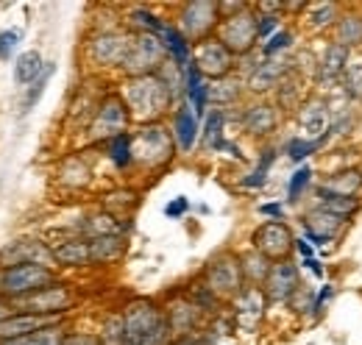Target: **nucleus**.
I'll use <instances>...</instances> for the list:
<instances>
[{
  "label": "nucleus",
  "instance_id": "nucleus-1",
  "mask_svg": "<svg viewBox=\"0 0 362 345\" xmlns=\"http://www.w3.org/2000/svg\"><path fill=\"white\" fill-rule=\"evenodd\" d=\"M170 320L151 301L129 303L123 315V343L120 345H168Z\"/></svg>",
  "mask_w": 362,
  "mask_h": 345
},
{
  "label": "nucleus",
  "instance_id": "nucleus-2",
  "mask_svg": "<svg viewBox=\"0 0 362 345\" xmlns=\"http://www.w3.org/2000/svg\"><path fill=\"white\" fill-rule=\"evenodd\" d=\"M123 98H126V106L132 109V117L153 120L170 106V86L159 76H139L126 84Z\"/></svg>",
  "mask_w": 362,
  "mask_h": 345
},
{
  "label": "nucleus",
  "instance_id": "nucleus-3",
  "mask_svg": "<svg viewBox=\"0 0 362 345\" xmlns=\"http://www.w3.org/2000/svg\"><path fill=\"white\" fill-rule=\"evenodd\" d=\"M47 287H53V270L45 264H17L0 273V290L11 298L34 296Z\"/></svg>",
  "mask_w": 362,
  "mask_h": 345
},
{
  "label": "nucleus",
  "instance_id": "nucleus-4",
  "mask_svg": "<svg viewBox=\"0 0 362 345\" xmlns=\"http://www.w3.org/2000/svg\"><path fill=\"white\" fill-rule=\"evenodd\" d=\"M165 45L159 37L153 34H139L136 40H132V47H129V56L123 62V70H129L134 78L139 76H153V70L162 67L165 62Z\"/></svg>",
  "mask_w": 362,
  "mask_h": 345
},
{
  "label": "nucleus",
  "instance_id": "nucleus-5",
  "mask_svg": "<svg viewBox=\"0 0 362 345\" xmlns=\"http://www.w3.org/2000/svg\"><path fill=\"white\" fill-rule=\"evenodd\" d=\"M132 151H134L136 162H142L148 168H156V165H165L173 156V142H170V134L162 126H145L132 139Z\"/></svg>",
  "mask_w": 362,
  "mask_h": 345
},
{
  "label": "nucleus",
  "instance_id": "nucleus-6",
  "mask_svg": "<svg viewBox=\"0 0 362 345\" xmlns=\"http://www.w3.org/2000/svg\"><path fill=\"white\" fill-rule=\"evenodd\" d=\"M254 248L262 254L265 259H281L287 262L290 251L296 248V240L290 234V228L281 223V220H271V223H262L254 234Z\"/></svg>",
  "mask_w": 362,
  "mask_h": 345
},
{
  "label": "nucleus",
  "instance_id": "nucleus-7",
  "mask_svg": "<svg viewBox=\"0 0 362 345\" xmlns=\"http://www.w3.org/2000/svg\"><path fill=\"white\" fill-rule=\"evenodd\" d=\"M257 20L259 17H254L248 11H240V14L226 17V23L221 25V42L226 45L231 53H248L254 47V42L259 40Z\"/></svg>",
  "mask_w": 362,
  "mask_h": 345
},
{
  "label": "nucleus",
  "instance_id": "nucleus-8",
  "mask_svg": "<svg viewBox=\"0 0 362 345\" xmlns=\"http://www.w3.org/2000/svg\"><path fill=\"white\" fill-rule=\"evenodd\" d=\"M14 303H17L20 315H62V312L73 303V296H70L64 287L53 284V287L40 290V293H34V296L14 298Z\"/></svg>",
  "mask_w": 362,
  "mask_h": 345
},
{
  "label": "nucleus",
  "instance_id": "nucleus-9",
  "mask_svg": "<svg viewBox=\"0 0 362 345\" xmlns=\"http://www.w3.org/2000/svg\"><path fill=\"white\" fill-rule=\"evenodd\" d=\"M231 50L221 40H204V42L195 47V67L201 70V76H215V78H223L228 70H231Z\"/></svg>",
  "mask_w": 362,
  "mask_h": 345
},
{
  "label": "nucleus",
  "instance_id": "nucleus-10",
  "mask_svg": "<svg viewBox=\"0 0 362 345\" xmlns=\"http://www.w3.org/2000/svg\"><path fill=\"white\" fill-rule=\"evenodd\" d=\"M218 23V3H189L181 14V34L189 40L206 37Z\"/></svg>",
  "mask_w": 362,
  "mask_h": 345
},
{
  "label": "nucleus",
  "instance_id": "nucleus-11",
  "mask_svg": "<svg viewBox=\"0 0 362 345\" xmlns=\"http://www.w3.org/2000/svg\"><path fill=\"white\" fill-rule=\"evenodd\" d=\"M206 279H209V290L218 293V296H234L240 293V284H243V264L234 257H221L215 259L206 270Z\"/></svg>",
  "mask_w": 362,
  "mask_h": 345
},
{
  "label": "nucleus",
  "instance_id": "nucleus-12",
  "mask_svg": "<svg viewBox=\"0 0 362 345\" xmlns=\"http://www.w3.org/2000/svg\"><path fill=\"white\" fill-rule=\"evenodd\" d=\"M301 281H298V267L290 262H279L273 264L268 279H265V296L271 301H290L298 293Z\"/></svg>",
  "mask_w": 362,
  "mask_h": 345
},
{
  "label": "nucleus",
  "instance_id": "nucleus-13",
  "mask_svg": "<svg viewBox=\"0 0 362 345\" xmlns=\"http://www.w3.org/2000/svg\"><path fill=\"white\" fill-rule=\"evenodd\" d=\"M129 123V112H126V103L120 98H106L103 106L98 109V117L92 123V134L100 139V136H120L123 129Z\"/></svg>",
  "mask_w": 362,
  "mask_h": 345
},
{
  "label": "nucleus",
  "instance_id": "nucleus-14",
  "mask_svg": "<svg viewBox=\"0 0 362 345\" xmlns=\"http://www.w3.org/2000/svg\"><path fill=\"white\" fill-rule=\"evenodd\" d=\"M59 315H11L0 320V340H17V337H31L42 329L56 326Z\"/></svg>",
  "mask_w": 362,
  "mask_h": 345
},
{
  "label": "nucleus",
  "instance_id": "nucleus-15",
  "mask_svg": "<svg viewBox=\"0 0 362 345\" xmlns=\"http://www.w3.org/2000/svg\"><path fill=\"white\" fill-rule=\"evenodd\" d=\"M351 59V50L343 47V45H326L323 56H320V64H317V84L320 86H334L337 81H343V73L349 70V62Z\"/></svg>",
  "mask_w": 362,
  "mask_h": 345
},
{
  "label": "nucleus",
  "instance_id": "nucleus-16",
  "mask_svg": "<svg viewBox=\"0 0 362 345\" xmlns=\"http://www.w3.org/2000/svg\"><path fill=\"white\" fill-rule=\"evenodd\" d=\"M298 123H301V131L304 136L310 139H320V136H329V129H332V112H329V103L323 98H313L301 106L298 112Z\"/></svg>",
  "mask_w": 362,
  "mask_h": 345
},
{
  "label": "nucleus",
  "instance_id": "nucleus-17",
  "mask_svg": "<svg viewBox=\"0 0 362 345\" xmlns=\"http://www.w3.org/2000/svg\"><path fill=\"white\" fill-rule=\"evenodd\" d=\"M50 262H53V251L42 248L40 242H14L11 248L0 251V264H3V270H6L8 264H11V267H17V264H45V267H50Z\"/></svg>",
  "mask_w": 362,
  "mask_h": 345
},
{
  "label": "nucleus",
  "instance_id": "nucleus-18",
  "mask_svg": "<svg viewBox=\"0 0 362 345\" xmlns=\"http://www.w3.org/2000/svg\"><path fill=\"white\" fill-rule=\"evenodd\" d=\"M343 217L337 215H329V212H323L320 206L313 209L307 220H304V226H307V240L310 242H315V245H326L329 240H334L337 237V231L343 228Z\"/></svg>",
  "mask_w": 362,
  "mask_h": 345
},
{
  "label": "nucleus",
  "instance_id": "nucleus-19",
  "mask_svg": "<svg viewBox=\"0 0 362 345\" xmlns=\"http://www.w3.org/2000/svg\"><path fill=\"white\" fill-rule=\"evenodd\" d=\"M132 40L123 34H103L92 42V56L98 64H123L129 56Z\"/></svg>",
  "mask_w": 362,
  "mask_h": 345
},
{
  "label": "nucleus",
  "instance_id": "nucleus-20",
  "mask_svg": "<svg viewBox=\"0 0 362 345\" xmlns=\"http://www.w3.org/2000/svg\"><path fill=\"white\" fill-rule=\"evenodd\" d=\"M237 323L243 326V329H254L257 323H259V317H262V309H265V293L262 290H257V287H251V290H243L240 296H237Z\"/></svg>",
  "mask_w": 362,
  "mask_h": 345
},
{
  "label": "nucleus",
  "instance_id": "nucleus-21",
  "mask_svg": "<svg viewBox=\"0 0 362 345\" xmlns=\"http://www.w3.org/2000/svg\"><path fill=\"white\" fill-rule=\"evenodd\" d=\"M184 92H187V103L192 106L195 115L206 112V100H209V86L204 84V76L195 64H189L184 70Z\"/></svg>",
  "mask_w": 362,
  "mask_h": 345
},
{
  "label": "nucleus",
  "instance_id": "nucleus-22",
  "mask_svg": "<svg viewBox=\"0 0 362 345\" xmlns=\"http://www.w3.org/2000/svg\"><path fill=\"white\" fill-rule=\"evenodd\" d=\"M159 40L165 45V50H168V56H170V62L181 67V70H187L192 62H189V56H192V50H189V42H187V37L176 31L173 25H165L162 28V34H159Z\"/></svg>",
  "mask_w": 362,
  "mask_h": 345
},
{
  "label": "nucleus",
  "instance_id": "nucleus-23",
  "mask_svg": "<svg viewBox=\"0 0 362 345\" xmlns=\"http://www.w3.org/2000/svg\"><path fill=\"white\" fill-rule=\"evenodd\" d=\"M173 131H176V139H179L181 151H192V145H195V139H198V115L192 112L189 103H184L179 112H176Z\"/></svg>",
  "mask_w": 362,
  "mask_h": 345
},
{
  "label": "nucleus",
  "instance_id": "nucleus-24",
  "mask_svg": "<svg viewBox=\"0 0 362 345\" xmlns=\"http://www.w3.org/2000/svg\"><path fill=\"white\" fill-rule=\"evenodd\" d=\"M334 45H343L349 50L362 45V14H343L334 23Z\"/></svg>",
  "mask_w": 362,
  "mask_h": 345
},
{
  "label": "nucleus",
  "instance_id": "nucleus-25",
  "mask_svg": "<svg viewBox=\"0 0 362 345\" xmlns=\"http://www.w3.org/2000/svg\"><path fill=\"white\" fill-rule=\"evenodd\" d=\"M317 206L329 215L337 217H351L357 209H360V201L357 198H346V195H334V192H326L323 187H317Z\"/></svg>",
  "mask_w": 362,
  "mask_h": 345
},
{
  "label": "nucleus",
  "instance_id": "nucleus-26",
  "mask_svg": "<svg viewBox=\"0 0 362 345\" xmlns=\"http://www.w3.org/2000/svg\"><path fill=\"white\" fill-rule=\"evenodd\" d=\"M326 192H334V195H346V198H357V192L362 189V172L360 170H346V172H334L329 175L323 184H320Z\"/></svg>",
  "mask_w": 362,
  "mask_h": 345
},
{
  "label": "nucleus",
  "instance_id": "nucleus-27",
  "mask_svg": "<svg viewBox=\"0 0 362 345\" xmlns=\"http://www.w3.org/2000/svg\"><path fill=\"white\" fill-rule=\"evenodd\" d=\"M243 126L251 134H268L276 129V112L268 103H257L251 109H245V117H243Z\"/></svg>",
  "mask_w": 362,
  "mask_h": 345
},
{
  "label": "nucleus",
  "instance_id": "nucleus-28",
  "mask_svg": "<svg viewBox=\"0 0 362 345\" xmlns=\"http://www.w3.org/2000/svg\"><path fill=\"white\" fill-rule=\"evenodd\" d=\"M45 62H42V56L37 53V50H28V53H23L20 59H17V64H14V78H17V84H34L42 73H45Z\"/></svg>",
  "mask_w": 362,
  "mask_h": 345
},
{
  "label": "nucleus",
  "instance_id": "nucleus-29",
  "mask_svg": "<svg viewBox=\"0 0 362 345\" xmlns=\"http://www.w3.org/2000/svg\"><path fill=\"white\" fill-rule=\"evenodd\" d=\"M287 62H281V59H276V62H262L257 70H254V76H251V89H257V92H265V89H271L276 86V81L284 76V67Z\"/></svg>",
  "mask_w": 362,
  "mask_h": 345
},
{
  "label": "nucleus",
  "instance_id": "nucleus-30",
  "mask_svg": "<svg viewBox=\"0 0 362 345\" xmlns=\"http://www.w3.org/2000/svg\"><path fill=\"white\" fill-rule=\"evenodd\" d=\"M53 259L62 262V264H87L92 262L90 257V242H78V240H70V242H62L59 248H53Z\"/></svg>",
  "mask_w": 362,
  "mask_h": 345
},
{
  "label": "nucleus",
  "instance_id": "nucleus-31",
  "mask_svg": "<svg viewBox=\"0 0 362 345\" xmlns=\"http://www.w3.org/2000/svg\"><path fill=\"white\" fill-rule=\"evenodd\" d=\"M123 254V240L120 237H98L90 242L92 262H112Z\"/></svg>",
  "mask_w": 362,
  "mask_h": 345
},
{
  "label": "nucleus",
  "instance_id": "nucleus-32",
  "mask_svg": "<svg viewBox=\"0 0 362 345\" xmlns=\"http://www.w3.org/2000/svg\"><path fill=\"white\" fill-rule=\"evenodd\" d=\"M223 123H226V115L221 109L209 112L206 126H204V142H206V148H215V151L223 148Z\"/></svg>",
  "mask_w": 362,
  "mask_h": 345
},
{
  "label": "nucleus",
  "instance_id": "nucleus-33",
  "mask_svg": "<svg viewBox=\"0 0 362 345\" xmlns=\"http://www.w3.org/2000/svg\"><path fill=\"white\" fill-rule=\"evenodd\" d=\"M334 20H340V17H337V3H313V6L307 8V23H310L313 28H326V25H332Z\"/></svg>",
  "mask_w": 362,
  "mask_h": 345
},
{
  "label": "nucleus",
  "instance_id": "nucleus-34",
  "mask_svg": "<svg viewBox=\"0 0 362 345\" xmlns=\"http://www.w3.org/2000/svg\"><path fill=\"white\" fill-rule=\"evenodd\" d=\"M109 156H112V162L123 170V168H129L132 165V159H134V151H132V136L129 134H120V136H115L112 142H109Z\"/></svg>",
  "mask_w": 362,
  "mask_h": 345
},
{
  "label": "nucleus",
  "instance_id": "nucleus-35",
  "mask_svg": "<svg viewBox=\"0 0 362 345\" xmlns=\"http://www.w3.org/2000/svg\"><path fill=\"white\" fill-rule=\"evenodd\" d=\"M271 267L273 264H268V259L262 257L259 251L243 257V276H248V279H254V281H265L268 273H271Z\"/></svg>",
  "mask_w": 362,
  "mask_h": 345
},
{
  "label": "nucleus",
  "instance_id": "nucleus-36",
  "mask_svg": "<svg viewBox=\"0 0 362 345\" xmlns=\"http://www.w3.org/2000/svg\"><path fill=\"white\" fill-rule=\"evenodd\" d=\"M340 86H343L346 98H351V100H362V62L349 64V70L343 73Z\"/></svg>",
  "mask_w": 362,
  "mask_h": 345
},
{
  "label": "nucleus",
  "instance_id": "nucleus-37",
  "mask_svg": "<svg viewBox=\"0 0 362 345\" xmlns=\"http://www.w3.org/2000/svg\"><path fill=\"white\" fill-rule=\"evenodd\" d=\"M310 181H313V168H298V170L290 175V184H287V201L290 204H298L301 201V195H304V189L310 187Z\"/></svg>",
  "mask_w": 362,
  "mask_h": 345
},
{
  "label": "nucleus",
  "instance_id": "nucleus-38",
  "mask_svg": "<svg viewBox=\"0 0 362 345\" xmlns=\"http://www.w3.org/2000/svg\"><path fill=\"white\" fill-rule=\"evenodd\" d=\"M329 136H320V139H293L290 145H287V156L293 159V162H304L307 156H313L317 148H323V142H326Z\"/></svg>",
  "mask_w": 362,
  "mask_h": 345
},
{
  "label": "nucleus",
  "instance_id": "nucleus-39",
  "mask_svg": "<svg viewBox=\"0 0 362 345\" xmlns=\"http://www.w3.org/2000/svg\"><path fill=\"white\" fill-rule=\"evenodd\" d=\"M273 159H276V153H273V151H265L262 159H259V165H257V170L251 172L248 178H243V187H262L265 178H268V170H271Z\"/></svg>",
  "mask_w": 362,
  "mask_h": 345
},
{
  "label": "nucleus",
  "instance_id": "nucleus-40",
  "mask_svg": "<svg viewBox=\"0 0 362 345\" xmlns=\"http://www.w3.org/2000/svg\"><path fill=\"white\" fill-rule=\"evenodd\" d=\"M132 20H134V25L139 28H145L142 34H153V37H159L162 34V28H165V23L156 17V14H151V11H145V8H139L132 14Z\"/></svg>",
  "mask_w": 362,
  "mask_h": 345
},
{
  "label": "nucleus",
  "instance_id": "nucleus-41",
  "mask_svg": "<svg viewBox=\"0 0 362 345\" xmlns=\"http://www.w3.org/2000/svg\"><path fill=\"white\" fill-rule=\"evenodd\" d=\"M290 45H293V34H290L287 28H281V31H276L271 40L262 45V53L271 59V56L281 53V50H290Z\"/></svg>",
  "mask_w": 362,
  "mask_h": 345
},
{
  "label": "nucleus",
  "instance_id": "nucleus-42",
  "mask_svg": "<svg viewBox=\"0 0 362 345\" xmlns=\"http://www.w3.org/2000/svg\"><path fill=\"white\" fill-rule=\"evenodd\" d=\"M50 76H53V64H47L45 67V73L31 84V89H28V95H25V100H23V106H25V112L28 109H34L37 106V100H40V95L45 92V84L50 81Z\"/></svg>",
  "mask_w": 362,
  "mask_h": 345
},
{
  "label": "nucleus",
  "instance_id": "nucleus-43",
  "mask_svg": "<svg viewBox=\"0 0 362 345\" xmlns=\"http://www.w3.org/2000/svg\"><path fill=\"white\" fill-rule=\"evenodd\" d=\"M31 340L34 345H64V332L59 329V326H50V329H42V332H37V334H31Z\"/></svg>",
  "mask_w": 362,
  "mask_h": 345
},
{
  "label": "nucleus",
  "instance_id": "nucleus-44",
  "mask_svg": "<svg viewBox=\"0 0 362 345\" xmlns=\"http://www.w3.org/2000/svg\"><path fill=\"white\" fill-rule=\"evenodd\" d=\"M234 95H237V89L231 81H218V84L209 86V98L215 103H228V100H234Z\"/></svg>",
  "mask_w": 362,
  "mask_h": 345
},
{
  "label": "nucleus",
  "instance_id": "nucleus-45",
  "mask_svg": "<svg viewBox=\"0 0 362 345\" xmlns=\"http://www.w3.org/2000/svg\"><path fill=\"white\" fill-rule=\"evenodd\" d=\"M20 31H3L0 34V59H8L14 53V47L20 45Z\"/></svg>",
  "mask_w": 362,
  "mask_h": 345
},
{
  "label": "nucleus",
  "instance_id": "nucleus-46",
  "mask_svg": "<svg viewBox=\"0 0 362 345\" xmlns=\"http://www.w3.org/2000/svg\"><path fill=\"white\" fill-rule=\"evenodd\" d=\"M276 25H279V17H273V14H265V17H259L257 20V34H259V40L262 37H268L276 31Z\"/></svg>",
  "mask_w": 362,
  "mask_h": 345
},
{
  "label": "nucleus",
  "instance_id": "nucleus-47",
  "mask_svg": "<svg viewBox=\"0 0 362 345\" xmlns=\"http://www.w3.org/2000/svg\"><path fill=\"white\" fill-rule=\"evenodd\" d=\"M187 206H189V204H187V198H176L173 204H168V206H165V215L176 220V217H181L184 212H187Z\"/></svg>",
  "mask_w": 362,
  "mask_h": 345
},
{
  "label": "nucleus",
  "instance_id": "nucleus-48",
  "mask_svg": "<svg viewBox=\"0 0 362 345\" xmlns=\"http://www.w3.org/2000/svg\"><path fill=\"white\" fill-rule=\"evenodd\" d=\"M64 345H103L98 337H92V334H73V337H67Z\"/></svg>",
  "mask_w": 362,
  "mask_h": 345
},
{
  "label": "nucleus",
  "instance_id": "nucleus-49",
  "mask_svg": "<svg viewBox=\"0 0 362 345\" xmlns=\"http://www.w3.org/2000/svg\"><path fill=\"white\" fill-rule=\"evenodd\" d=\"M332 296H334V290H332V284H326V287L317 293V298H315V315H320V312H323V306L329 303V298H332Z\"/></svg>",
  "mask_w": 362,
  "mask_h": 345
},
{
  "label": "nucleus",
  "instance_id": "nucleus-50",
  "mask_svg": "<svg viewBox=\"0 0 362 345\" xmlns=\"http://www.w3.org/2000/svg\"><path fill=\"white\" fill-rule=\"evenodd\" d=\"M259 212L268 217H276V220H281V217H284V206H281V204H265V206H259Z\"/></svg>",
  "mask_w": 362,
  "mask_h": 345
},
{
  "label": "nucleus",
  "instance_id": "nucleus-51",
  "mask_svg": "<svg viewBox=\"0 0 362 345\" xmlns=\"http://www.w3.org/2000/svg\"><path fill=\"white\" fill-rule=\"evenodd\" d=\"M296 251L304 259H313V245H310V240H296Z\"/></svg>",
  "mask_w": 362,
  "mask_h": 345
},
{
  "label": "nucleus",
  "instance_id": "nucleus-52",
  "mask_svg": "<svg viewBox=\"0 0 362 345\" xmlns=\"http://www.w3.org/2000/svg\"><path fill=\"white\" fill-rule=\"evenodd\" d=\"M304 264H307V267H310V270L315 273L317 279L323 276V267H320V262H317V259H304Z\"/></svg>",
  "mask_w": 362,
  "mask_h": 345
},
{
  "label": "nucleus",
  "instance_id": "nucleus-53",
  "mask_svg": "<svg viewBox=\"0 0 362 345\" xmlns=\"http://www.w3.org/2000/svg\"><path fill=\"white\" fill-rule=\"evenodd\" d=\"M0 345H34L31 337H17V340H3Z\"/></svg>",
  "mask_w": 362,
  "mask_h": 345
},
{
  "label": "nucleus",
  "instance_id": "nucleus-54",
  "mask_svg": "<svg viewBox=\"0 0 362 345\" xmlns=\"http://www.w3.org/2000/svg\"><path fill=\"white\" fill-rule=\"evenodd\" d=\"M173 345H198V343H195L192 337H181V340H176Z\"/></svg>",
  "mask_w": 362,
  "mask_h": 345
},
{
  "label": "nucleus",
  "instance_id": "nucleus-55",
  "mask_svg": "<svg viewBox=\"0 0 362 345\" xmlns=\"http://www.w3.org/2000/svg\"><path fill=\"white\" fill-rule=\"evenodd\" d=\"M6 317H11V315H8V309L0 303V320H6Z\"/></svg>",
  "mask_w": 362,
  "mask_h": 345
}]
</instances>
